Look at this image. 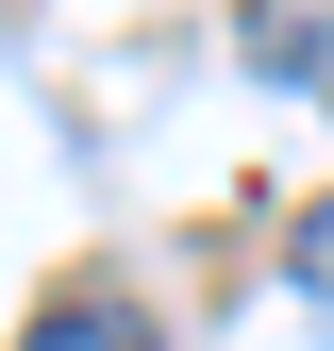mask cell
Here are the masks:
<instances>
[{
	"mask_svg": "<svg viewBox=\"0 0 334 351\" xmlns=\"http://www.w3.org/2000/svg\"><path fill=\"white\" fill-rule=\"evenodd\" d=\"M17 351H167V318H134V301H117V285H67L51 318L17 335Z\"/></svg>",
	"mask_w": 334,
	"mask_h": 351,
	"instance_id": "1",
	"label": "cell"
},
{
	"mask_svg": "<svg viewBox=\"0 0 334 351\" xmlns=\"http://www.w3.org/2000/svg\"><path fill=\"white\" fill-rule=\"evenodd\" d=\"M284 268H301V285L334 301V201H301V234H284Z\"/></svg>",
	"mask_w": 334,
	"mask_h": 351,
	"instance_id": "2",
	"label": "cell"
}]
</instances>
